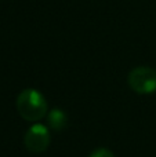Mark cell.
<instances>
[{
	"instance_id": "1",
	"label": "cell",
	"mask_w": 156,
	"mask_h": 157,
	"mask_svg": "<svg viewBox=\"0 0 156 157\" xmlns=\"http://www.w3.org/2000/svg\"><path fill=\"white\" fill-rule=\"evenodd\" d=\"M17 110L26 121H39L46 116L47 102L39 91L32 88L24 90L17 98Z\"/></svg>"
},
{
	"instance_id": "2",
	"label": "cell",
	"mask_w": 156,
	"mask_h": 157,
	"mask_svg": "<svg viewBox=\"0 0 156 157\" xmlns=\"http://www.w3.org/2000/svg\"><path fill=\"white\" fill-rule=\"evenodd\" d=\"M130 88L141 95H148L156 91V71L148 66L133 69L127 77Z\"/></svg>"
},
{
	"instance_id": "3",
	"label": "cell",
	"mask_w": 156,
	"mask_h": 157,
	"mask_svg": "<svg viewBox=\"0 0 156 157\" xmlns=\"http://www.w3.org/2000/svg\"><path fill=\"white\" fill-rule=\"evenodd\" d=\"M50 131L43 124H35L26 131L24 136V145L28 152L33 155L43 153L50 145Z\"/></svg>"
},
{
	"instance_id": "4",
	"label": "cell",
	"mask_w": 156,
	"mask_h": 157,
	"mask_svg": "<svg viewBox=\"0 0 156 157\" xmlns=\"http://www.w3.org/2000/svg\"><path fill=\"white\" fill-rule=\"evenodd\" d=\"M47 123H49L50 128L55 132H61L64 128L66 127V123H68V119H66L65 113L60 109H53L50 112L49 117H47Z\"/></svg>"
},
{
	"instance_id": "5",
	"label": "cell",
	"mask_w": 156,
	"mask_h": 157,
	"mask_svg": "<svg viewBox=\"0 0 156 157\" xmlns=\"http://www.w3.org/2000/svg\"><path fill=\"white\" fill-rule=\"evenodd\" d=\"M88 157H115L113 153L111 152L109 149H105V147H101V149L94 150Z\"/></svg>"
}]
</instances>
